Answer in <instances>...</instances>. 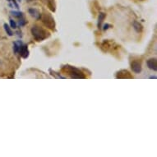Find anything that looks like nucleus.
<instances>
[{
    "label": "nucleus",
    "instance_id": "1",
    "mask_svg": "<svg viewBox=\"0 0 157 157\" xmlns=\"http://www.w3.org/2000/svg\"><path fill=\"white\" fill-rule=\"evenodd\" d=\"M31 34L37 41H43L49 36V32L42 27L35 25L31 28Z\"/></svg>",
    "mask_w": 157,
    "mask_h": 157
},
{
    "label": "nucleus",
    "instance_id": "2",
    "mask_svg": "<svg viewBox=\"0 0 157 157\" xmlns=\"http://www.w3.org/2000/svg\"><path fill=\"white\" fill-rule=\"evenodd\" d=\"M64 69H66L67 71L68 72V74H70V77L72 78H85L86 77L84 76V74L82 73L78 68L74 67L73 66H69V65H66L63 67Z\"/></svg>",
    "mask_w": 157,
    "mask_h": 157
},
{
    "label": "nucleus",
    "instance_id": "3",
    "mask_svg": "<svg viewBox=\"0 0 157 157\" xmlns=\"http://www.w3.org/2000/svg\"><path fill=\"white\" fill-rule=\"evenodd\" d=\"M40 18L42 19L43 23L44 24L45 26H47L48 28L54 30L55 28V19L53 18V17L49 14V13H44Z\"/></svg>",
    "mask_w": 157,
    "mask_h": 157
},
{
    "label": "nucleus",
    "instance_id": "4",
    "mask_svg": "<svg viewBox=\"0 0 157 157\" xmlns=\"http://www.w3.org/2000/svg\"><path fill=\"white\" fill-rule=\"evenodd\" d=\"M18 54L21 55L23 59L28 58V56H29V49H28V46H27L26 44H22V45L21 46V48L19 49Z\"/></svg>",
    "mask_w": 157,
    "mask_h": 157
},
{
    "label": "nucleus",
    "instance_id": "5",
    "mask_svg": "<svg viewBox=\"0 0 157 157\" xmlns=\"http://www.w3.org/2000/svg\"><path fill=\"white\" fill-rule=\"evenodd\" d=\"M147 67L153 70V71H156L157 70V60L156 59H150L149 60L146 62Z\"/></svg>",
    "mask_w": 157,
    "mask_h": 157
},
{
    "label": "nucleus",
    "instance_id": "6",
    "mask_svg": "<svg viewBox=\"0 0 157 157\" xmlns=\"http://www.w3.org/2000/svg\"><path fill=\"white\" fill-rule=\"evenodd\" d=\"M131 67L135 73H140L142 72V65L137 61H133L131 64Z\"/></svg>",
    "mask_w": 157,
    "mask_h": 157
},
{
    "label": "nucleus",
    "instance_id": "7",
    "mask_svg": "<svg viewBox=\"0 0 157 157\" xmlns=\"http://www.w3.org/2000/svg\"><path fill=\"white\" fill-rule=\"evenodd\" d=\"M28 12L30 13V15L32 17V18H34L35 19H40L41 18V14H40V12H39L37 9L36 8H30L29 10H28Z\"/></svg>",
    "mask_w": 157,
    "mask_h": 157
},
{
    "label": "nucleus",
    "instance_id": "8",
    "mask_svg": "<svg viewBox=\"0 0 157 157\" xmlns=\"http://www.w3.org/2000/svg\"><path fill=\"white\" fill-rule=\"evenodd\" d=\"M22 40H17V41H15L14 44H13V51H14V53L16 54V55H18L19 52V49L21 48V46L22 45Z\"/></svg>",
    "mask_w": 157,
    "mask_h": 157
},
{
    "label": "nucleus",
    "instance_id": "9",
    "mask_svg": "<svg viewBox=\"0 0 157 157\" xmlns=\"http://www.w3.org/2000/svg\"><path fill=\"white\" fill-rule=\"evenodd\" d=\"M119 73L123 74V76H121L120 78H132L133 77L132 75L127 70H121V71H119Z\"/></svg>",
    "mask_w": 157,
    "mask_h": 157
},
{
    "label": "nucleus",
    "instance_id": "10",
    "mask_svg": "<svg viewBox=\"0 0 157 157\" xmlns=\"http://www.w3.org/2000/svg\"><path fill=\"white\" fill-rule=\"evenodd\" d=\"M46 4L48 5V7H49V9L51 11H55V0H46Z\"/></svg>",
    "mask_w": 157,
    "mask_h": 157
},
{
    "label": "nucleus",
    "instance_id": "11",
    "mask_svg": "<svg viewBox=\"0 0 157 157\" xmlns=\"http://www.w3.org/2000/svg\"><path fill=\"white\" fill-rule=\"evenodd\" d=\"M105 17H106V15H105L104 13H103V12L100 13V15H99V18H98V23H97L99 28L100 27V26H101V24H102L103 21H104V18H105Z\"/></svg>",
    "mask_w": 157,
    "mask_h": 157
},
{
    "label": "nucleus",
    "instance_id": "12",
    "mask_svg": "<svg viewBox=\"0 0 157 157\" xmlns=\"http://www.w3.org/2000/svg\"><path fill=\"white\" fill-rule=\"evenodd\" d=\"M133 27L137 32H141L142 30V26L138 22H133Z\"/></svg>",
    "mask_w": 157,
    "mask_h": 157
},
{
    "label": "nucleus",
    "instance_id": "13",
    "mask_svg": "<svg viewBox=\"0 0 157 157\" xmlns=\"http://www.w3.org/2000/svg\"><path fill=\"white\" fill-rule=\"evenodd\" d=\"M4 29H5V31L7 32V34L9 36H13V32H12V30H11V27L8 26L7 24H4Z\"/></svg>",
    "mask_w": 157,
    "mask_h": 157
},
{
    "label": "nucleus",
    "instance_id": "14",
    "mask_svg": "<svg viewBox=\"0 0 157 157\" xmlns=\"http://www.w3.org/2000/svg\"><path fill=\"white\" fill-rule=\"evenodd\" d=\"M11 14H12L13 17L18 18H23V13L21 12H18V11H12V12H11Z\"/></svg>",
    "mask_w": 157,
    "mask_h": 157
},
{
    "label": "nucleus",
    "instance_id": "15",
    "mask_svg": "<svg viewBox=\"0 0 157 157\" xmlns=\"http://www.w3.org/2000/svg\"><path fill=\"white\" fill-rule=\"evenodd\" d=\"M19 19H20L18 22L19 26H25V25L26 24V21L25 20L24 18H21Z\"/></svg>",
    "mask_w": 157,
    "mask_h": 157
},
{
    "label": "nucleus",
    "instance_id": "16",
    "mask_svg": "<svg viewBox=\"0 0 157 157\" xmlns=\"http://www.w3.org/2000/svg\"><path fill=\"white\" fill-rule=\"evenodd\" d=\"M10 25H11V27H12V28H14V29H16V28L18 27L17 22H14V20H12V19H10Z\"/></svg>",
    "mask_w": 157,
    "mask_h": 157
},
{
    "label": "nucleus",
    "instance_id": "17",
    "mask_svg": "<svg viewBox=\"0 0 157 157\" xmlns=\"http://www.w3.org/2000/svg\"><path fill=\"white\" fill-rule=\"evenodd\" d=\"M109 26H110V25L109 24H105L104 26V30H107L109 28Z\"/></svg>",
    "mask_w": 157,
    "mask_h": 157
},
{
    "label": "nucleus",
    "instance_id": "18",
    "mask_svg": "<svg viewBox=\"0 0 157 157\" xmlns=\"http://www.w3.org/2000/svg\"><path fill=\"white\" fill-rule=\"evenodd\" d=\"M10 3H17L16 2V0H7Z\"/></svg>",
    "mask_w": 157,
    "mask_h": 157
},
{
    "label": "nucleus",
    "instance_id": "19",
    "mask_svg": "<svg viewBox=\"0 0 157 157\" xmlns=\"http://www.w3.org/2000/svg\"><path fill=\"white\" fill-rule=\"evenodd\" d=\"M19 2H21V0H19Z\"/></svg>",
    "mask_w": 157,
    "mask_h": 157
},
{
    "label": "nucleus",
    "instance_id": "20",
    "mask_svg": "<svg viewBox=\"0 0 157 157\" xmlns=\"http://www.w3.org/2000/svg\"></svg>",
    "mask_w": 157,
    "mask_h": 157
}]
</instances>
